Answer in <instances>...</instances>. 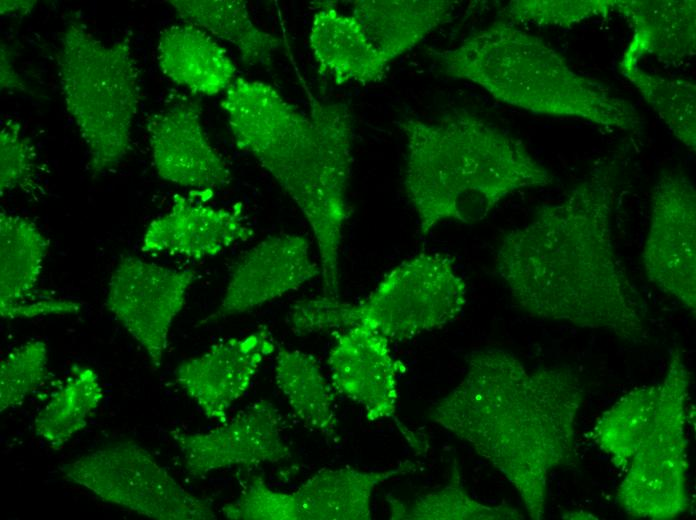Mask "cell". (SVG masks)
Returning a JSON list of instances; mask_svg holds the SVG:
<instances>
[{"instance_id": "cell-1", "label": "cell", "mask_w": 696, "mask_h": 520, "mask_svg": "<svg viewBox=\"0 0 696 520\" xmlns=\"http://www.w3.org/2000/svg\"><path fill=\"white\" fill-rule=\"evenodd\" d=\"M615 198L614 165H596L503 236L496 270L529 315L637 344L648 338L646 308L613 243Z\"/></svg>"}, {"instance_id": "cell-2", "label": "cell", "mask_w": 696, "mask_h": 520, "mask_svg": "<svg viewBox=\"0 0 696 520\" xmlns=\"http://www.w3.org/2000/svg\"><path fill=\"white\" fill-rule=\"evenodd\" d=\"M583 399L571 366L529 370L510 351L484 348L467 356L462 379L429 416L499 471L528 516L541 520L550 473L576 460Z\"/></svg>"}, {"instance_id": "cell-3", "label": "cell", "mask_w": 696, "mask_h": 520, "mask_svg": "<svg viewBox=\"0 0 696 520\" xmlns=\"http://www.w3.org/2000/svg\"><path fill=\"white\" fill-rule=\"evenodd\" d=\"M221 106L237 146L303 214L317 245L323 294L339 297L340 253L350 215V109L311 97L304 113L271 84L241 77L225 91Z\"/></svg>"}, {"instance_id": "cell-4", "label": "cell", "mask_w": 696, "mask_h": 520, "mask_svg": "<svg viewBox=\"0 0 696 520\" xmlns=\"http://www.w3.org/2000/svg\"><path fill=\"white\" fill-rule=\"evenodd\" d=\"M398 126L406 141L404 189L421 235L446 221L480 222L515 191L554 181L520 139L468 110L408 117Z\"/></svg>"}, {"instance_id": "cell-5", "label": "cell", "mask_w": 696, "mask_h": 520, "mask_svg": "<svg viewBox=\"0 0 696 520\" xmlns=\"http://www.w3.org/2000/svg\"><path fill=\"white\" fill-rule=\"evenodd\" d=\"M436 56L449 78L475 84L497 101L535 115L624 132L644 125L634 104L574 70L550 44L508 20L495 21Z\"/></svg>"}, {"instance_id": "cell-6", "label": "cell", "mask_w": 696, "mask_h": 520, "mask_svg": "<svg viewBox=\"0 0 696 520\" xmlns=\"http://www.w3.org/2000/svg\"><path fill=\"white\" fill-rule=\"evenodd\" d=\"M56 62L65 108L85 143L91 172L115 168L131 150L140 103L129 40L104 41L72 20L61 35Z\"/></svg>"}, {"instance_id": "cell-7", "label": "cell", "mask_w": 696, "mask_h": 520, "mask_svg": "<svg viewBox=\"0 0 696 520\" xmlns=\"http://www.w3.org/2000/svg\"><path fill=\"white\" fill-rule=\"evenodd\" d=\"M690 371L675 347L660 382L651 427L617 488L616 503L636 519L671 520L690 507L687 492L686 404Z\"/></svg>"}, {"instance_id": "cell-8", "label": "cell", "mask_w": 696, "mask_h": 520, "mask_svg": "<svg viewBox=\"0 0 696 520\" xmlns=\"http://www.w3.org/2000/svg\"><path fill=\"white\" fill-rule=\"evenodd\" d=\"M63 478L108 503L157 520H213L206 499L187 491L152 454L121 440L83 454L60 468Z\"/></svg>"}, {"instance_id": "cell-9", "label": "cell", "mask_w": 696, "mask_h": 520, "mask_svg": "<svg viewBox=\"0 0 696 520\" xmlns=\"http://www.w3.org/2000/svg\"><path fill=\"white\" fill-rule=\"evenodd\" d=\"M467 285L452 259L440 253L414 256L392 269L358 306V326L403 341L456 320Z\"/></svg>"}, {"instance_id": "cell-10", "label": "cell", "mask_w": 696, "mask_h": 520, "mask_svg": "<svg viewBox=\"0 0 696 520\" xmlns=\"http://www.w3.org/2000/svg\"><path fill=\"white\" fill-rule=\"evenodd\" d=\"M642 262L648 280L696 311V191L681 171L662 172L651 192Z\"/></svg>"}, {"instance_id": "cell-11", "label": "cell", "mask_w": 696, "mask_h": 520, "mask_svg": "<svg viewBox=\"0 0 696 520\" xmlns=\"http://www.w3.org/2000/svg\"><path fill=\"white\" fill-rule=\"evenodd\" d=\"M194 278L192 270L130 255L123 256L111 274L106 306L155 368L162 364L172 323Z\"/></svg>"}, {"instance_id": "cell-12", "label": "cell", "mask_w": 696, "mask_h": 520, "mask_svg": "<svg viewBox=\"0 0 696 520\" xmlns=\"http://www.w3.org/2000/svg\"><path fill=\"white\" fill-rule=\"evenodd\" d=\"M279 409L260 399L230 420L207 432H170L187 473L194 478L233 466H253L287 460L291 450L283 438Z\"/></svg>"}, {"instance_id": "cell-13", "label": "cell", "mask_w": 696, "mask_h": 520, "mask_svg": "<svg viewBox=\"0 0 696 520\" xmlns=\"http://www.w3.org/2000/svg\"><path fill=\"white\" fill-rule=\"evenodd\" d=\"M317 275L320 267L311 259L307 238L296 234L269 236L236 263L220 304L199 325L256 309Z\"/></svg>"}, {"instance_id": "cell-14", "label": "cell", "mask_w": 696, "mask_h": 520, "mask_svg": "<svg viewBox=\"0 0 696 520\" xmlns=\"http://www.w3.org/2000/svg\"><path fill=\"white\" fill-rule=\"evenodd\" d=\"M147 133L153 166L164 181L205 191L231 182V171L207 137L196 103L178 101L154 113Z\"/></svg>"}, {"instance_id": "cell-15", "label": "cell", "mask_w": 696, "mask_h": 520, "mask_svg": "<svg viewBox=\"0 0 696 520\" xmlns=\"http://www.w3.org/2000/svg\"><path fill=\"white\" fill-rule=\"evenodd\" d=\"M274 350L271 331L260 326L246 336L217 342L201 355L183 361L175 370V380L208 419L222 423Z\"/></svg>"}, {"instance_id": "cell-16", "label": "cell", "mask_w": 696, "mask_h": 520, "mask_svg": "<svg viewBox=\"0 0 696 520\" xmlns=\"http://www.w3.org/2000/svg\"><path fill=\"white\" fill-rule=\"evenodd\" d=\"M398 363L390 340L364 326L338 333L328 355L334 390L357 403L371 422L395 417Z\"/></svg>"}, {"instance_id": "cell-17", "label": "cell", "mask_w": 696, "mask_h": 520, "mask_svg": "<svg viewBox=\"0 0 696 520\" xmlns=\"http://www.w3.org/2000/svg\"><path fill=\"white\" fill-rule=\"evenodd\" d=\"M253 233L238 210L216 208L175 195L170 209L147 226L142 250L203 259L249 240Z\"/></svg>"}, {"instance_id": "cell-18", "label": "cell", "mask_w": 696, "mask_h": 520, "mask_svg": "<svg viewBox=\"0 0 696 520\" xmlns=\"http://www.w3.org/2000/svg\"><path fill=\"white\" fill-rule=\"evenodd\" d=\"M613 13L632 30L619 64L640 63L646 56L679 64L696 52L695 0H613Z\"/></svg>"}, {"instance_id": "cell-19", "label": "cell", "mask_w": 696, "mask_h": 520, "mask_svg": "<svg viewBox=\"0 0 696 520\" xmlns=\"http://www.w3.org/2000/svg\"><path fill=\"white\" fill-rule=\"evenodd\" d=\"M309 46L319 72L337 85L381 81L390 63L367 39L358 21L330 2L312 18Z\"/></svg>"}, {"instance_id": "cell-20", "label": "cell", "mask_w": 696, "mask_h": 520, "mask_svg": "<svg viewBox=\"0 0 696 520\" xmlns=\"http://www.w3.org/2000/svg\"><path fill=\"white\" fill-rule=\"evenodd\" d=\"M419 468V462L407 459L378 470L322 469L293 491L298 520H369L375 489Z\"/></svg>"}, {"instance_id": "cell-21", "label": "cell", "mask_w": 696, "mask_h": 520, "mask_svg": "<svg viewBox=\"0 0 696 520\" xmlns=\"http://www.w3.org/2000/svg\"><path fill=\"white\" fill-rule=\"evenodd\" d=\"M156 51L163 75L192 93L213 96L225 92L237 78L236 65L226 50L195 25L163 29Z\"/></svg>"}, {"instance_id": "cell-22", "label": "cell", "mask_w": 696, "mask_h": 520, "mask_svg": "<svg viewBox=\"0 0 696 520\" xmlns=\"http://www.w3.org/2000/svg\"><path fill=\"white\" fill-rule=\"evenodd\" d=\"M453 11L454 2L449 0H357L351 15L391 62L451 21Z\"/></svg>"}, {"instance_id": "cell-23", "label": "cell", "mask_w": 696, "mask_h": 520, "mask_svg": "<svg viewBox=\"0 0 696 520\" xmlns=\"http://www.w3.org/2000/svg\"><path fill=\"white\" fill-rule=\"evenodd\" d=\"M49 242L30 220L0 213V314L4 319L28 318L39 301L34 292L47 256Z\"/></svg>"}, {"instance_id": "cell-24", "label": "cell", "mask_w": 696, "mask_h": 520, "mask_svg": "<svg viewBox=\"0 0 696 520\" xmlns=\"http://www.w3.org/2000/svg\"><path fill=\"white\" fill-rule=\"evenodd\" d=\"M169 3L184 23L235 47L240 61L246 65L269 66L283 44L254 23L244 1L171 0Z\"/></svg>"}, {"instance_id": "cell-25", "label": "cell", "mask_w": 696, "mask_h": 520, "mask_svg": "<svg viewBox=\"0 0 696 520\" xmlns=\"http://www.w3.org/2000/svg\"><path fill=\"white\" fill-rule=\"evenodd\" d=\"M275 381L304 426L326 437L336 434L334 389L312 355L280 348L275 359Z\"/></svg>"}, {"instance_id": "cell-26", "label": "cell", "mask_w": 696, "mask_h": 520, "mask_svg": "<svg viewBox=\"0 0 696 520\" xmlns=\"http://www.w3.org/2000/svg\"><path fill=\"white\" fill-rule=\"evenodd\" d=\"M660 383L636 387L620 397L597 419L594 443L616 468L624 469L647 435L656 412Z\"/></svg>"}, {"instance_id": "cell-27", "label": "cell", "mask_w": 696, "mask_h": 520, "mask_svg": "<svg viewBox=\"0 0 696 520\" xmlns=\"http://www.w3.org/2000/svg\"><path fill=\"white\" fill-rule=\"evenodd\" d=\"M103 398L97 372L73 366L69 376L34 419V430L54 450L62 448L82 430Z\"/></svg>"}, {"instance_id": "cell-28", "label": "cell", "mask_w": 696, "mask_h": 520, "mask_svg": "<svg viewBox=\"0 0 696 520\" xmlns=\"http://www.w3.org/2000/svg\"><path fill=\"white\" fill-rule=\"evenodd\" d=\"M392 520H521L524 515L508 503L485 504L466 490L460 469L454 461L448 481L431 492L410 501L386 498Z\"/></svg>"}, {"instance_id": "cell-29", "label": "cell", "mask_w": 696, "mask_h": 520, "mask_svg": "<svg viewBox=\"0 0 696 520\" xmlns=\"http://www.w3.org/2000/svg\"><path fill=\"white\" fill-rule=\"evenodd\" d=\"M626 78L657 113L669 131L689 150L696 149V84L691 79L662 76L640 66L619 64Z\"/></svg>"}, {"instance_id": "cell-30", "label": "cell", "mask_w": 696, "mask_h": 520, "mask_svg": "<svg viewBox=\"0 0 696 520\" xmlns=\"http://www.w3.org/2000/svg\"><path fill=\"white\" fill-rule=\"evenodd\" d=\"M46 344L33 339L13 348L0 364V411L21 405L48 376Z\"/></svg>"}, {"instance_id": "cell-31", "label": "cell", "mask_w": 696, "mask_h": 520, "mask_svg": "<svg viewBox=\"0 0 696 520\" xmlns=\"http://www.w3.org/2000/svg\"><path fill=\"white\" fill-rule=\"evenodd\" d=\"M611 13L613 0H515L505 8V17L516 25L567 29Z\"/></svg>"}, {"instance_id": "cell-32", "label": "cell", "mask_w": 696, "mask_h": 520, "mask_svg": "<svg viewBox=\"0 0 696 520\" xmlns=\"http://www.w3.org/2000/svg\"><path fill=\"white\" fill-rule=\"evenodd\" d=\"M288 324L300 336L341 332L358 326L357 303L324 294L301 299L290 306Z\"/></svg>"}, {"instance_id": "cell-33", "label": "cell", "mask_w": 696, "mask_h": 520, "mask_svg": "<svg viewBox=\"0 0 696 520\" xmlns=\"http://www.w3.org/2000/svg\"><path fill=\"white\" fill-rule=\"evenodd\" d=\"M231 520H298L293 492L272 489L260 475L252 476L237 498L222 507Z\"/></svg>"}, {"instance_id": "cell-34", "label": "cell", "mask_w": 696, "mask_h": 520, "mask_svg": "<svg viewBox=\"0 0 696 520\" xmlns=\"http://www.w3.org/2000/svg\"><path fill=\"white\" fill-rule=\"evenodd\" d=\"M38 155L16 121L4 122L0 132V195L28 190L38 176Z\"/></svg>"}, {"instance_id": "cell-35", "label": "cell", "mask_w": 696, "mask_h": 520, "mask_svg": "<svg viewBox=\"0 0 696 520\" xmlns=\"http://www.w3.org/2000/svg\"><path fill=\"white\" fill-rule=\"evenodd\" d=\"M6 49H1V89H14L21 87L22 83L19 75L16 73L12 62L9 59Z\"/></svg>"}, {"instance_id": "cell-36", "label": "cell", "mask_w": 696, "mask_h": 520, "mask_svg": "<svg viewBox=\"0 0 696 520\" xmlns=\"http://www.w3.org/2000/svg\"><path fill=\"white\" fill-rule=\"evenodd\" d=\"M36 2L35 1H9L0 2L1 15H25L29 14Z\"/></svg>"}, {"instance_id": "cell-37", "label": "cell", "mask_w": 696, "mask_h": 520, "mask_svg": "<svg viewBox=\"0 0 696 520\" xmlns=\"http://www.w3.org/2000/svg\"><path fill=\"white\" fill-rule=\"evenodd\" d=\"M562 518L565 519H597L592 514L584 511H573L563 514Z\"/></svg>"}]
</instances>
